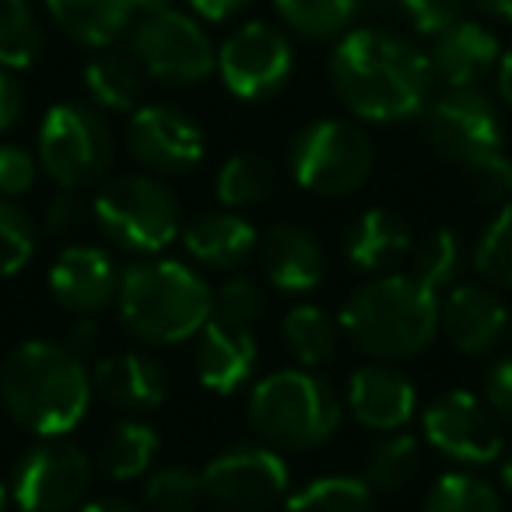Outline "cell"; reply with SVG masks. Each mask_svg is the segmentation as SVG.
<instances>
[{"mask_svg":"<svg viewBox=\"0 0 512 512\" xmlns=\"http://www.w3.org/2000/svg\"><path fill=\"white\" fill-rule=\"evenodd\" d=\"M330 85L355 120L407 123L432 102V60L386 29H348L330 53Z\"/></svg>","mask_w":512,"mask_h":512,"instance_id":"1","label":"cell"},{"mask_svg":"<svg viewBox=\"0 0 512 512\" xmlns=\"http://www.w3.org/2000/svg\"><path fill=\"white\" fill-rule=\"evenodd\" d=\"M92 397L88 362L64 341H22L0 362V404L36 439L71 435L88 418Z\"/></svg>","mask_w":512,"mask_h":512,"instance_id":"2","label":"cell"},{"mask_svg":"<svg viewBox=\"0 0 512 512\" xmlns=\"http://www.w3.org/2000/svg\"><path fill=\"white\" fill-rule=\"evenodd\" d=\"M337 327L372 362L418 358L439 337V295L414 274H376L348 295Z\"/></svg>","mask_w":512,"mask_h":512,"instance_id":"3","label":"cell"},{"mask_svg":"<svg viewBox=\"0 0 512 512\" xmlns=\"http://www.w3.org/2000/svg\"><path fill=\"white\" fill-rule=\"evenodd\" d=\"M211 292L197 267L172 256H137L123 267L116 309L120 320L144 344L193 341L211 320Z\"/></svg>","mask_w":512,"mask_h":512,"instance_id":"4","label":"cell"},{"mask_svg":"<svg viewBox=\"0 0 512 512\" xmlns=\"http://www.w3.org/2000/svg\"><path fill=\"white\" fill-rule=\"evenodd\" d=\"M246 418L278 453H309L334 439L344 407L316 369H278L249 390Z\"/></svg>","mask_w":512,"mask_h":512,"instance_id":"5","label":"cell"},{"mask_svg":"<svg viewBox=\"0 0 512 512\" xmlns=\"http://www.w3.org/2000/svg\"><path fill=\"white\" fill-rule=\"evenodd\" d=\"M92 225L109 246L130 256H158L179 239L183 211L172 186L151 172L109 176L92 197Z\"/></svg>","mask_w":512,"mask_h":512,"instance_id":"6","label":"cell"},{"mask_svg":"<svg viewBox=\"0 0 512 512\" xmlns=\"http://www.w3.org/2000/svg\"><path fill=\"white\" fill-rule=\"evenodd\" d=\"M376 169L372 137L358 123L323 116L288 141V176L313 197H351Z\"/></svg>","mask_w":512,"mask_h":512,"instance_id":"7","label":"cell"},{"mask_svg":"<svg viewBox=\"0 0 512 512\" xmlns=\"http://www.w3.org/2000/svg\"><path fill=\"white\" fill-rule=\"evenodd\" d=\"M113 130L88 102H57L46 109L36 137L39 169L60 190H88L113 165Z\"/></svg>","mask_w":512,"mask_h":512,"instance_id":"8","label":"cell"},{"mask_svg":"<svg viewBox=\"0 0 512 512\" xmlns=\"http://www.w3.org/2000/svg\"><path fill=\"white\" fill-rule=\"evenodd\" d=\"M130 53L144 74L162 85H197L218 67V50L197 15L179 8L148 11L130 25Z\"/></svg>","mask_w":512,"mask_h":512,"instance_id":"9","label":"cell"},{"mask_svg":"<svg viewBox=\"0 0 512 512\" xmlns=\"http://www.w3.org/2000/svg\"><path fill=\"white\" fill-rule=\"evenodd\" d=\"M421 120L428 148L463 176L505 151L502 116L481 88H449L428 102Z\"/></svg>","mask_w":512,"mask_h":512,"instance_id":"10","label":"cell"},{"mask_svg":"<svg viewBox=\"0 0 512 512\" xmlns=\"http://www.w3.org/2000/svg\"><path fill=\"white\" fill-rule=\"evenodd\" d=\"M95 481V467L88 453L71 442L60 439H36L18 456L11 470V502L22 512H74L88 498Z\"/></svg>","mask_w":512,"mask_h":512,"instance_id":"11","label":"cell"},{"mask_svg":"<svg viewBox=\"0 0 512 512\" xmlns=\"http://www.w3.org/2000/svg\"><path fill=\"white\" fill-rule=\"evenodd\" d=\"M204 491L225 512H267L281 505L292 488L285 453L267 442H235L200 470Z\"/></svg>","mask_w":512,"mask_h":512,"instance_id":"12","label":"cell"},{"mask_svg":"<svg viewBox=\"0 0 512 512\" xmlns=\"http://www.w3.org/2000/svg\"><path fill=\"white\" fill-rule=\"evenodd\" d=\"M421 432H425L432 453H439L442 460L463 470L498 463L505 449L502 421L484 404V397L470 390L439 393L421 414Z\"/></svg>","mask_w":512,"mask_h":512,"instance_id":"13","label":"cell"},{"mask_svg":"<svg viewBox=\"0 0 512 512\" xmlns=\"http://www.w3.org/2000/svg\"><path fill=\"white\" fill-rule=\"evenodd\" d=\"M295 67L292 39L271 22H242L218 46V78L235 99L267 102L288 85Z\"/></svg>","mask_w":512,"mask_h":512,"instance_id":"14","label":"cell"},{"mask_svg":"<svg viewBox=\"0 0 512 512\" xmlns=\"http://www.w3.org/2000/svg\"><path fill=\"white\" fill-rule=\"evenodd\" d=\"M130 158L158 179L186 176L204 158V130L190 113L165 102L137 106L123 134Z\"/></svg>","mask_w":512,"mask_h":512,"instance_id":"15","label":"cell"},{"mask_svg":"<svg viewBox=\"0 0 512 512\" xmlns=\"http://www.w3.org/2000/svg\"><path fill=\"white\" fill-rule=\"evenodd\" d=\"M123 267L113 253L92 242H71L57 253L46 274L50 299L71 316H99L116 306Z\"/></svg>","mask_w":512,"mask_h":512,"instance_id":"16","label":"cell"},{"mask_svg":"<svg viewBox=\"0 0 512 512\" xmlns=\"http://www.w3.org/2000/svg\"><path fill=\"white\" fill-rule=\"evenodd\" d=\"M509 327V306L488 285L460 281V285L446 288V295H439V334L460 355H491L495 348H502V341L509 337Z\"/></svg>","mask_w":512,"mask_h":512,"instance_id":"17","label":"cell"},{"mask_svg":"<svg viewBox=\"0 0 512 512\" xmlns=\"http://www.w3.org/2000/svg\"><path fill=\"white\" fill-rule=\"evenodd\" d=\"M344 404L369 432H404L418 414V386L393 362H369L351 372Z\"/></svg>","mask_w":512,"mask_h":512,"instance_id":"18","label":"cell"},{"mask_svg":"<svg viewBox=\"0 0 512 512\" xmlns=\"http://www.w3.org/2000/svg\"><path fill=\"white\" fill-rule=\"evenodd\" d=\"M260 253V271H264L267 285L281 295H309L323 285L327 274V256L323 246L309 228L295 225V221H281L256 246Z\"/></svg>","mask_w":512,"mask_h":512,"instance_id":"19","label":"cell"},{"mask_svg":"<svg viewBox=\"0 0 512 512\" xmlns=\"http://www.w3.org/2000/svg\"><path fill=\"white\" fill-rule=\"evenodd\" d=\"M92 386L106 404H113L127 418L158 411L165 404V397H169L165 369L151 355H141V351L99 355L92 365Z\"/></svg>","mask_w":512,"mask_h":512,"instance_id":"20","label":"cell"},{"mask_svg":"<svg viewBox=\"0 0 512 512\" xmlns=\"http://www.w3.org/2000/svg\"><path fill=\"white\" fill-rule=\"evenodd\" d=\"M179 239L193 264H200L204 271H221L235 274L239 267L249 264V256L260 246V232L249 218H242L239 211H207L190 218L179 228Z\"/></svg>","mask_w":512,"mask_h":512,"instance_id":"21","label":"cell"},{"mask_svg":"<svg viewBox=\"0 0 512 512\" xmlns=\"http://www.w3.org/2000/svg\"><path fill=\"white\" fill-rule=\"evenodd\" d=\"M432 74L446 88H477L502 60V43L481 22H456L449 32L432 39Z\"/></svg>","mask_w":512,"mask_h":512,"instance_id":"22","label":"cell"},{"mask_svg":"<svg viewBox=\"0 0 512 512\" xmlns=\"http://www.w3.org/2000/svg\"><path fill=\"white\" fill-rule=\"evenodd\" d=\"M197 344V383L204 386L214 397H232L242 386L253 379L256 362H260V351H256V337L249 330L239 327H221L211 323L200 330Z\"/></svg>","mask_w":512,"mask_h":512,"instance_id":"23","label":"cell"},{"mask_svg":"<svg viewBox=\"0 0 512 512\" xmlns=\"http://www.w3.org/2000/svg\"><path fill=\"white\" fill-rule=\"evenodd\" d=\"M344 256L355 271L365 274H390L393 267L411 256L414 232L397 211L390 207H365L344 228Z\"/></svg>","mask_w":512,"mask_h":512,"instance_id":"24","label":"cell"},{"mask_svg":"<svg viewBox=\"0 0 512 512\" xmlns=\"http://www.w3.org/2000/svg\"><path fill=\"white\" fill-rule=\"evenodd\" d=\"M46 11L74 43L106 50L137 18L134 0H46Z\"/></svg>","mask_w":512,"mask_h":512,"instance_id":"25","label":"cell"},{"mask_svg":"<svg viewBox=\"0 0 512 512\" xmlns=\"http://www.w3.org/2000/svg\"><path fill=\"white\" fill-rule=\"evenodd\" d=\"M81 81H85V92L95 109H106V113H134L144 99L148 74L137 64L134 53L106 46V50L95 53L85 64Z\"/></svg>","mask_w":512,"mask_h":512,"instance_id":"26","label":"cell"},{"mask_svg":"<svg viewBox=\"0 0 512 512\" xmlns=\"http://www.w3.org/2000/svg\"><path fill=\"white\" fill-rule=\"evenodd\" d=\"M158 449H162V439L155 425H148L144 418H123L102 439L99 467L109 481H137L155 467Z\"/></svg>","mask_w":512,"mask_h":512,"instance_id":"27","label":"cell"},{"mask_svg":"<svg viewBox=\"0 0 512 512\" xmlns=\"http://www.w3.org/2000/svg\"><path fill=\"white\" fill-rule=\"evenodd\" d=\"M281 337H285V348L302 369H320L330 358L337 355V341H341V327L327 309L313 306V302H302L285 313L281 323Z\"/></svg>","mask_w":512,"mask_h":512,"instance_id":"28","label":"cell"},{"mask_svg":"<svg viewBox=\"0 0 512 512\" xmlns=\"http://www.w3.org/2000/svg\"><path fill=\"white\" fill-rule=\"evenodd\" d=\"M274 190H278V169L271 158L253 155V151L232 155L214 179V197L228 211H246V207L264 204Z\"/></svg>","mask_w":512,"mask_h":512,"instance_id":"29","label":"cell"},{"mask_svg":"<svg viewBox=\"0 0 512 512\" xmlns=\"http://www.w3.org/2000/svg\"><path fill=\"white\" fill-rule=\"evenodd\" d=\"M421 474V439L411 432H390L365 456L362 477L376 495H397Z\"/></svg>","mask_w":512,"mask_h":512,"instance_id":"30","label":"cell"},{"mask_svg":"<svg viewBox=\"0 0 512 512\" xmlns=\"http://www.w3.org/2000/svg\"><path fill=\"white\" fill-rule=\"evenodd\" d=\"M285 512H376V491L355 474H323L288 491Z\"/></svg>","mask_w":512,"mask_h":512,"instance_id":"31","label":"cell"},{"mask_svg":"<svg viewBox=\"0 0 512 512\" xmlns=\"http://www.w3.org/2000/svg\"><path fill=\"white\" fill-rule=\"evenodd\" d=\"M463 271V246H460V232L449 225H439L432 232H425L418 242L411 246V271L421 285H428L435 295L446 292L456 285Z\"/></svg>","mask_w":512,"mask_h":512,"instance_id":"32","label":"cell"},{"mask_svg":"<svg viewBox=\"0 0 512 512\" xmlns=\"http://www.w3.org/2000/svg\"><path fill=\"white\" fill-rule=\"evenodd\" d=\"M46 50V32L29 0H0V67L29 71Z\"/></svg>","mask_w":512,"mask_h":512,"instance_id":"33","label":"cell"},{"mask_svg":"<svg viewBox=\"0 0 512 512\" xmlns=\"http://www.w3.org/2000/svg\"><path fill=\"white\" fill-rule=\"evenodd\" d=\"M421 512H502V495L474 470H449L435 477L421 498Z\"/></svg>","mask_w":512,"mask_h":512,"instance_id":"34","label":"cell"},{"mask_svg":"<svg viewBox=\"0 0 512 512\" xmlns=\"http://www.w3.org/2000/svg\"><path fill=\"white\" fill-rule=\"evenodd\" d=\"M274 11L306 39H341L355 25V0H274Z\"/></svg>","mask_w":512,"mask_h":512,"instance_id":"35","label":"cell"},{"mask_svg":"<svg viewBox=\"0 0 512 512\" xmlns=\"http://www.w3.org/2000/svg\"><path fill=\"white\" fill-rule=\"evenodd\" d=\"M207 498L200 470H190L183 463L148 470L144 477V505L148 512H200V502Z\"/></svg>","mask_w":512,"mask_h":512,"instance_id":"36","label":"cell"},{"mask_svg":"<svg viewBox=\"0 0 512 512\" xmlns=\"http://www.w3.org/2000/svg\"><path fill=\"white\" fill-rule=\"evenodd\" d=\"M264 309H267V292L249 274H228L211 292V323H221V327L249 330L264 316Z\"/></svg>","mask_w":512,"mask_h":512,"instance_id":"37","label":"cell"},{"mask_svg":"<svg viewBox=\"0 0 512 512\" xmlns=\"http://www.w3.org/2000/svg\"><path fill=\"white\" fill-rule=\"evenodd\" d=\"M474 267L488 285L512 288V200L498 204L474 246Z\"/></svg>","mask_w":512,"mask_h":512,"instance_id":"38","label":"cell"},{"mask_svg":"<svg viewBox=\"0 0 512 512\" xmlns=\"http://www.w3.org/2000/svg\"><path fill=\"white\" fill-rule=\"evenodd\" d=\"M36 256V221L18 200L0 197V278H15Z\"/></svg>","mask_w":512,"mask_h":512,"instance_id":"39","label":"cell"},{"mask_svg":"<svg viewBox=\"0 0 512 512\" xmlns=\"http://www.w3.org/2000/svg\"><path fill=\"white\" fill-rule=\"evenodd\" d=\"M463 4L467 0H397L407 25L425 39H439L456 22H463Z\"/></svg>","mask_w":512,"mask_h":512,"instance_id":"40","label":"cell"},{"mask_svg":"<svg viewBox=\"0 0 512 512\" xmlns=\"http://www.w3.org/2000/svg\"><path fill=\"white\" fill-rule=\"evenodd\" d=\"M39 179V158L22 144H0V197L18 200L32 193Z\"/></svg>","mask_w":512,"mask_h":512,"instance_id":"41","label":"cell"},{"mask_svg":"<svg viewBox=\"0 0 512 512\" xmlns=\"http://www.w3.org/2000/svg\"><path fill=\"white\" fill-rule=\"evenodd\" d=\"M463 183H467L470 197L481 200V204H505L512 193V162L502 151V155L488 158L484 165L470 169L467 176H463Z\"/></svg>","mask_w":512,"mask_h":512,"instance_id":"42","label":"cell"},{"mask_svg":"<svg viewBox=\"0 0 512 512\" xmlns=\"http://www.w3.org/2000/svg\"><path fill=\"white\" fill-rule=\"evenodd\" d=\"M85 221H92V204H85L81 190H60L43 214V225L50 235H74Z\"/></svg>","mask_w":512,"mask_h":512,"instance_id":"43","label":"cell"},{"mask_svg":"<svg viewBox=\"0 0 512 512\" xmlns=\"http://www.w3.org/2000/svg\"><path fill=\"white\" fill-rule=\"evenodd\" d=\"M484 404L495 411L498 421L512 425V355L498 358L484 376Z\"/></svg>","mask_w":512,"mask_h":512,"instance_id":"44","label":"cell"},{"mask_svg":"<svg viewBox=\"0 0 512 512\" xmlns=\"http://www.w3.org/2000/svg\"><path fill=\"white\" fill-rule=\"evenodd\" d=\"M22 109H25L22 85H18L8 67H0V134H8L22 120Z\"/></svg>","mask_w":512,"mask_h":512,"instance_id":"45","label":"cell"},{"mask_svg":"<svg viewBox=\"0 0 512 512\" xmlns=\"http://www.w3.org/2000/svg\"><path fill=\"white\" fill-rule=\"evenodd\" d=\"M67 348L74 351V355L81 358V362H88V358H99V348H102V327L92 320V316H78V323H74L71 330H67Z\"/></svg>","mask_w":512,"mask_h":512,"instance_id":"46","label":"cell"},{"mask_svg":"<svg viewBox=\"0 0 512 512\" xmlns=\"http://www.w3.org/2000/svg\"><path fill=\"white\" fill-rule=\"evenodd\" d=\"M190 4V11L197 18H204V22H228V18H235L239 11H246L253 0H186Z\"/></svg>","mask_w":512,"mask_h":512,"instance_id":"47","label":"cell"},{"mask_svg":"<svg viewBox=\"0 0 512 512\" xmlns=\"http://www.w3.org/2000/svg\"><path fill=\"white\" fill-rule=\"evenodd\" d=\"M74 512H141L137 505H130L127 498H113V495H99V498H85Z\"/></svg>","mask_w":512,"mask_h":512,"instance_id":"48","label":"cell"},{"mask_svg":"<svg viewBox=\"0 0 512 512\" xmlns=\"http://www.w3.org/2000/svg\"><path fill=\"white\" fill-rule=\"evenodd\" d=\"M495 88H498V99H502L505 106L512 109V50L502 53V60H498V67H495Z\"/></svg>","mask_w":512,"mask_h":512,"instance_id":"49","label":"cell"},{"mask_svg":"<svg viewBox=\"0 0 512 512\" xmlns=\"http://www.w3.org/2000/svg\"><path fill=\"white\" fill-rule=\"evenodd\" d=\"M474 8H481L495 22H512V0H470Z\"/></svg>","mask_w":512,"mask_h":512,"instance_id":"50","label":"cell"},{"mask_svg":"<svg viewBox=\"0 0 512 512\" xmlns=\"http://www.w3.org/2000/svg\"><path fill=\"white\" fill-rule=\"evenodd\" d=\"M355 8H358V18H365V15H383V11H390V8H397V0H355Z\"/></svg>","mask_w":512,"mask_h":512,"instance_id":"51","label":"cell"},{"mask_svg":"<svg viewBox=\"0 0 512 512\" xmlns=\"http://www.w3.org/2000/svg\"><path fill=\"white\" fill-rule=\"evenodd\" d=\"M498 481H502V488L512 495V446H505L502 456H498Z\"/></svg>","mask_w":512,"mask_h":512,"instance_id":"52","label":"cell"},{"mask_svg":"<svg viewBox=\"0 0 512 512\" xmlns=\"http://www.w3.org/2000/svg\"><path fill=\"white\" fill-rule=\"evenodd\" d=\"M137 15H148V11H165V8H176V0H134Z\"/></svg>","mask_w":512,"mask_h":512,"instance_id":"53","label":"cell"},{"mask_svg":"<svg viewBox=\"0 0 512 512\" xmlns=\"http://www.w3.org/2000/svg\"><path fill=\"white\" fill-rule=\"evenodd\" d=\"M8 502H11V488H8V481L0 477V512L8 509Z\"/></svg>","mask_w":512,"mask_h":512,"instance_id":"54","label":"cell"},{"mask_svg":"<svg viewBox=\"0 0 512 512\" xmlns=\"http://www.w3.org/2000/svg\"><path fill=\"white\" fill-rule=\"evenodd\" d=\"M221 512H225V509H221Z\"/></svg>","mask_w":512,"mask_h":512,"instance_id":"55","label":"cell"},{"mask_svg":"<svg viewBox=\"0 0 512 512\" xmlns=\"http://www.w3.org/2000/svg\"><path fill=\"white\" fill-rule=\"evenodd\" d=\"M509 330H512V327H509Z\"/></svg>","mask_w":512,"mask_h":512,"instance_id":"56","label":"cell"}]
</instances>
